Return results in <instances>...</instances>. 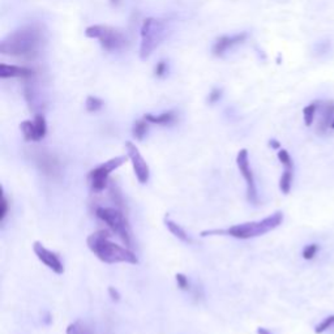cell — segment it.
<instances>
[{"label": "cell", "mask_w": 334, "mask_h": 334, "mask_svg": "<svg viewBox=\"0 0 334 334\" xmlns=\"http://www.w3.org/2000/svg\"><path fill=\"white\" fill-rule=\"evenodd\" d=\"M88 248L104 264H139L137 256L128 247H122L111 240V233L107 230H98L90 234L86 239Z\"/></svg>", "instance_id": "1"}, {"label": "cell", "mask_w": 334, "mask_h": 334, "mask_svg": "<svg viewBox=\"0 0 334 334\" xmlns=\"http://www.w3.org/2000/svg\"><path fill=\"white\" fill-rule=\"evenodd\" d=\"M43 42V32L37 25H26L7 35L0 42V52L11 57H30L37 54Z\"/></svg>", "instance_id": "2"}, {"label": "cell", "mask_w": 334, "mask_h": 334, "mask_svg": "<svg viewBox=\"0 0 334 334\" xmlns=\"http://www.w3.org/2000/svg\"><path fill=\"white\" fill-rule=\"evenodd\" d=\"M284 222V213L282 211H275L269 217L260 219V221L244 222V224L235 225L226 230H206L202 231V237H209V235H229L235 239H252V238L261 237L265 234L270 233L278 226H281Z\"/></svg>", "instance_id": "3"}, {"label": "cell", "mask_w": 334, "mask_h": 334, "mask_svg": "<svg viewBox=\"0 0 334 334\" xmlns=\"http://www.w3.org/2000/svg\"><path fill=\"white\" fill-rule=\"evenodd\" d=\"M167 35V21L155 17L144 20L141 25V43H140V58L148 59L153 51L162 43Z\"/></svg>", "instance_id": "4"}, {"label": "cell", "mask_w": 334, "mask_h": 334, "mask_svg": "<svg viewBox=\"0 0 334 334\" xmlns=\"http://www.w3.org/2000/svg\"><path fill=\"white\" fill-rule=\"evenodd\" d=\"M97 215L102 222L107 225L111 233L117 234L127 247L132 244V231L126 211L113 206H98L95 209Z\"/></svg>", "instance_id": "5"}, {"label": "cell", "mask_w": 334, "mask_h": 334, "mask_svg": "<svg viewBox=\"0 0 334 334\" xmlns=\"http://www.w3.org/2000/svg\"><path fill=\"white\" fill-rule=\"evenodd\" d=\"M85 35L88 38L98 39L102 48L110 52L120 51L128 46V37L123 30L110 25H92L86 28Z\"/></svg>", "instance_id": "6"}, {"label": "cell", "mask_w": 334, "mask_h": 334, "mask_svg": "<svg viewBox=\"0 0 334 334\" xmlns=\"http://www.w3.org/2000/svg\"><path fill=\"white\" fill-rule=\"evenodd\" d=\"M127 159H128V155H118V157L111 158L108 161L98 164L93 170H90L88 179L93 192H102L104 188H107L108 182H110L108 180L110 174L113 171L118 170L120 166H123L127 162Z\"/></svg>", "instance_id": "7"}, {"label": "cell", "mask_w": 334, "mask_h": 334, "mask_svg": "<svg viewBox=\"0 0 334 334\" xmlns=\"http://www.w3.org/2000/svg\"><path fill=\"white\" fill-rule=\"evenodd\" d=\"M237 166L239 169L242 177L244 178L247 184V200L251 204H257L259 202V195H257V187H256L253 171L249 164V155L247 149L239 150L237 155Z\"/></svg>", "instance_id": "8"}, {"label": "cell", "mask_w": 334, "mask_h": 334, "mask_svg": "<svg viewBox=\"0 0 334 334\" xmlns=\"http://www.w3.org/2000/svg\"><path fill=\"white\" fill-rule=\"evenodd\" d=\"M127 155L131 159L133 171H135L136 179L139 180V183L146 184L149 182V177H150V169H149L148 162L145 161V158L142 157L140 153L139 148L131 141L126 142Z\"/></svg>", "instance_id": "9"}, {"label": "cell", "mask_w": 334, "mask_h": 334, "mask_svg": "<svg viewBox=\"0 0 334 334\" xmlns=\"http://www.w3.org/2000/svg\"><path fill=\"white\" fill-rule=\"evenodd\" d=\"M34 161L37 167L39 169L43 175H47L50 178L58 177L60 174V161L58 157L47 150H35Z\"/></svg>", "instance_id": "10"}, {"label": "cell", "mask_w": 334, "mask_h": 334, "mask_svg": "<svg viewBox=\"0 0 334 334\" xmlns=\"http://www.w3.org/2000/svg\"><path fill=\"white\" fill-rule=\"evenodd\" d=\"M33 251H34L37 259L39 260L42 264L46 265L50 270H52L54 273H57V274H63L64 265L57 253L46 248L41 242H34V244H33Z\"/></svg>", "instance_id": "11"}, {"label": "cell", "mask_w": 334, "mask_h": 334, "mask_svg": "<svg viewBox=\"0 0 334 334\" xmlns=\"http://www.w3.org/2000/svg\"><path fill=\"white\" fill-rule=\"evenodd\" d=\"M246 38H247L246 33L219 37L217 41L214 42V46H213V54H214L215 57H222L227 50H230V48L234 47L235 44H239L242 43V42H244Z\"/></svg>", "instance_id": "12"}, {"label": "cell", "mask_w": 334, "mask_h": 334, "mask_svg": "<svg viewBox=\"0 0 334 334\" xmlns=\"http://www.w3.org/2000/svg\"><path fill=\"white\" fill-rule=\"evenodd\" d=\"M12 77H21V79H33L34 71L28 67L10 66V64H0V79H12Z\"/></svg>", "instance_id": "13"}, {"label": "cell", "mask_w": 334, "mask_h": 334, "mask_svg": "<svg viewBox=\"0 0 334 334\" xmlns=\"http://www.w3.org/2000/svg\"><path fill=\"white\" fill-rule=\"evenodd\" d=\"M24 95H25V99L28 102L29 107L30 110L34 111L35 114L42 113V108L44 106V102L42 99V94L38 92L37 89L32 85V84H26L25 88H24Z\"/></svg>", "instance_id": "14"}, {"label": "cell", "mask_w": 334, "mask_h": 334, "mask_svg": "<svg viewBox=\"0 0 334 334\" xmlns=\"http://www.w3.org/2000/svg\"><path fill=\"white\" fill-rule=\"evenodd\" d=\"M334 120V102L328 101L321 104V110H320V119H318L317 124V133H325L329 127H330L331 122Z\"/></svg>", "instance_id": "15"}, {"label": "cell", "mask_w": 334, "mask_h": 334, "mask_svg": "<svg viewBox=\"0 0 334 334\" xmlns=\"http://www.w3.org/2000/svg\"><path fill=\"white\" fill-rule=\"evenodd\" d=\"M144 119L151 124H157V126H169L173 124L177 120V114L174 111H167V113H162L159 115H153V114H146Z\"/></svg>", "instance_id": "16"}, {"label": "cell", "mask_w": 334, "mask_h": 334, "mask_svg": "<svg viewBox=\"0 0 334 334\" xmlns=\"http://www.w3.org/2000/svg\"><path fill=\"white\" fill-rule=\"evenodd\" d=\"M164 225H166V227L169 229V231L173 234L174 237H177L178 239H180L182 242H184V243L192 242L191 238H189L188 234H187V231L184 230L183 227L180 226V225H178L177 222L171 221L170 218H166V219H164Z\"/></svg>", "instance_id": "17"}, {"label": "cell", "mask_w": 334, "mask_h": 334, "mask_svg": "<svg viewBox=\"0 0 334 334\" xmlns=\"http://www.w3.org/2000/svg\"><path fill=\"white\" fill-rule=\"evenodd\" d=\"M34 126H35V132H37V139L38 141L44 139V136L47 133V123H46V118H44L43 113L35 114L34 115Z\"/></svg>", "instance_id": "18"}, {"label": "cell", "mask_w": 334, "mask_h": 334, "mask_svg": "<svg viewBox=\"0 0 334 334\" xmlns=\"http://www.w3.org/2000/svg\"><path fill=\"white\" fill-rule=\"evenodd\" d=\"M20 130H21L22 135H24V139H25L26 141H38L34 122H32V120L22 122V123L20 124Z\"/></svg>", "instance_id": "19"}, {"label": "cell", "mask_w": 334, "mask_h": 334, "mask_svg": "<svg viewBox=\"0 0 334 334\" xmlns=\"http://www.w3.org/2000/svg\"><path fill=\"white\" fill-rule=\"evenodd\" d=\"M148 130H149V122H146L145 119L137 120V122H135L132 128L133 137H135L136 140L141 141V140H144L146 133H148Z\"/></svg>", "instance_id": "20"}, {"label": "cell", "mask_w": 334, "mask_h": 334, "mask_svg": "<svg viewBox=\"0 0 334 334\" xmlns=\"http://www.w3.org/2000/svg\"><path fill=\"white\" fill-rule=\"evenodd\" d=\"M293 170H285L284 174H282V177H281L280 179V189L284 195H289V193H290L291 187H293Z\"/></svg>", "instance_id": "21"}, {"label": "cell", "mask_w": 334, "mask_h": 334, "mask_svg": "<svg viewBox=\"0 0 334 334\" xmlns=\"http://www.w3.org/2000/svg\"><path fill=\"white\" fill-rule=\"evenodd\" d=\"M317 108V102H312V103H309L308 106L303 108V119H304V124H306L307 127L312 126Z\"/></svg>", "instance_id": "22"}, {"label": "cell", "mask_w": 334, "mask_h": 334, "mask_svg": "<svg viewBox=\"0 0 334 334\" xmlns=\"http://www.w3.org/2000/svg\"><path fill=\"white\" fill-rule=\"evenodd\" d=\"M66 334H92V330L89 329L88 325L84 324V322L80 321V320H77V321L68 325Z\"/></svg>", "instance_id": "23"}, {"label": "cell", "mask_w": 334, "mask_h": 334, "mask_svg": "<svg viewBox=\"0 0 334 334\" xmlns=\"http://www.w3.org/2000/svg\"><path fill=\"white\" fill-rule=\"evenodd\" d=\"M103 101L102 99H99L98 97H93V95H89L88 98H86V102H85V107L86 110L89 111V113H97V111L101 110L102 107H103Z\"/></svg>", "instance_id": "24"}, {"label": "cell", "mask_w": 334, "mask_h": 334, "mask_svg": "<svg viewBox=\"0 0 334 334\" xmlns=\"http://www.w3.org/2000/svg\"><path fill=\"white\" fill-rule=\"evenodd\" d=\"M277 157L278 159H280L281 163H282V166L285 167V170H294L293 158H291V155L289 154V151L285 150V149H280V150H278Z\"/></svg>", "instance_id": "25"}, {"label": "cell", "mask_w": 334, "mask_h": 334, "mask_svg": "<svg viewBox=\"0 0 334 334\" xmlns=\"http://www.w3.org/2000/svg\"><path fill=\"white\" fill-rule=\"evenodd\" d=\"M334 328V315L329 316V317L324 318L320 324L317 325L315 328V333L316 334H322L325 333L326 330H329V329Z\"/></svg>", "instance_id": "26"}, {"label": "cell", "mask_w": 334, "mask_h": 334, "mask_svg": "<svg viewBox=\"0 0 334 334\" xmlns=\"http://www.w3.org/2000/svg\"><path fill=\"white\" fill-rule=\"evenodd\" d=\"M318 249H320V247H318V244H316V243H312V244H308V246H306L304 248H303V252H302L303 259L312 260L313 257L317 255Z\"/></svg>", "instance_id": "27"}, {"label": "cell", "mask_w": 334, "mask_h": 334, "mask_svg": "<svg viewBox=\"0 0 334 334\" xmlns=\"http://www.w3.org/2000/svg\"><path fill=\"white\" fill-rule=\"evenodd\" d=\"M8 208H10V205H8V200H7L6 193H4L3 188H2V204H0V222H4V219H6L7 214H8Z\"/></svg>", "instance_id": "28"}, {"label": "cell", "mask_w": 334, "mask_h": 334, "mask_svg": "<svg viewBox=\"0 0 334 334\" xmlns=\"http://www.w3.org/2000/svg\"><path fill=\"white\" fill-rule=\"evenodd\" d=\"M175 281H177L178 284V287H179L180 290H189V282H188V278H187V275H184L183 273H178L177 275H175Z\"/></svg>", "instance_id": "29"}, {"label": "cell", "mask_w": 334, "mask_h": 334, "mask_svg": "<svg viewBox=\"0 0 334 334\" xmlns=\"http://www.w3.org/2000/svg\"><path fill=\"white\" fill-rule=\"evenodd\" d=\"M167 73V64L166 62H159V63L155 66V70H154V75L157 76V77H162V76H164Z\"/></svg>", "instance_id": "30"}, {"label": "cell", "mask_w": 334, "mask_h": 334, "mask_svg": "<svg viewBox=\"0 0 334 334\" xmlns=\"http://www.w3.org/2000/svg\"><path fill=\"white\" fill-rule=\"evenodd\" d=\"M221 95H222L221 89H213L208 98L209 103H215V102H218L221 99Z\"/></svg>", "instance_id": "31"}, {"label": "cell", "mask_w": 334, "mask_h": 334, "mask_svg": "<svg viewBox=\"0 0 334 334\" xmlns=\"http://www.w3.org/2000/svg\"><path fill=\"white\" fill-rule=\"evenodd\" d=\"M108 295H110L111 299L114 302H119L120 300V294L117 289H114V287H108Z\"/></svg>", "instance_id": "32"}, {"label": "cell", "mask_w": 334, "mask_h": 334, "mask_svg": "<svg viewBox=\"0 0 334 334\" xmlns=\"http://www.w3.org/2000/svg\"><path fill=\"white\" fill-rule=\"evenodd\" d=\"M269 145H270V148H273V149L281 148V144L277 141V140H270V141H269Z\"/></svg>", "instance_id": "33"}, {"label": "cell", "mask_w": 334, "mask_h": 334, "mask_svg": "<svg viewBox=\"0 0 334 334\" xmlns=\"http://www.w3.org/2000/svg\"><path fill=\"white\" fill-rule=\"evenodd\" d=\"M257 334H273L266 328H257Z\"/></svg>", "instance_id": "34"}, {"label": "cell", "mask_w": 334, "mask_h": 334, "mask_svg": "<svg viewBox=\"0 0 334 334\" xmlns=\"http://www.w3.org/2000/svg\"><path fill=\"white\" fill-rule=\"evenodd\" d=\"M110 3L113 4V6H118V4L120 3V0H110Z\"/></svg>", "instance_id": "35"}, {"label": "cell", "mask_w": 334, "mask_h": 334, "mask_svg": "<svg viewBox=\"0 0 334 334\" xmlns=\"http://www.w3.org/2000/svg\"><path fill=\"white\" fill-rule=\"evenodd\" d=\"M330 128H331V130H334V120H333V122H331V124H330Z\"/></svg>", "instance_id": "36"}]
</instances>
